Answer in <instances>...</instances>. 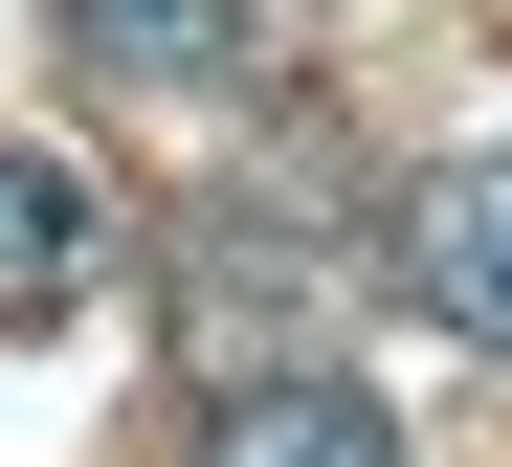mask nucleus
Here are the masks:
<instances>
[{
  "instance_id": "f257e3e1",
  "label": "nucleus",
  "mask_w": 512,
  "mask_h": 467,
  "mask_svg": "<svg viewBox=\"0 0 512 467\" xmlns=\"http://www.w3.org/2000/svg\"><path fill=\"white\" fill-rule=\"evenodd\" d=\"M401 290L446 312L468 356H512V156H423L401 178Z\"/></svg>"
},
{
  "instance_id": "f03ea898",
  "label": "nucleus",
  "mask_w": 512,
  "mask_h": 467,
  "mask_svg": "<svg viewBox=\"0 0 512 467\" xmlns=\"http://www.w3.org/2000/svg\"><path fill=\"white\" fill-rule=\"evenodd\" d=\"M179 467H401V423H379L357 379H223Z\"/></svg>"
},
{
  "instance_id": "7ed1b4c3",
  "label": "nucleus",
  "mask_w": 512,
  "mask_h": 467,
  "mask_svg": "<svg viewBox=\"0 0 512 467\" xmlns=\"http://www.w3.org/2000/svg\"><path fill=\"white\" fill-rule=\"evenodd\" d=\"M45 290H90V178L45 134H0V312H45Z\"/></svg>"
},
{
  "instance_id": "20e7f679",
  "label": "nucleus",
  "mask_w": 512,
  "mask_h": 467,
  "mask_svg": "<svg viewBox=\"0 0 512 467\" xmlns=\"http://www.w3.org/2000/svg\"><path fill=\"white\" fill-rule=\"evenodd\" d=\"M67 23H90V67H134V89H201L245 45V0H67Z\"/></svg>"
}]
</instances>
